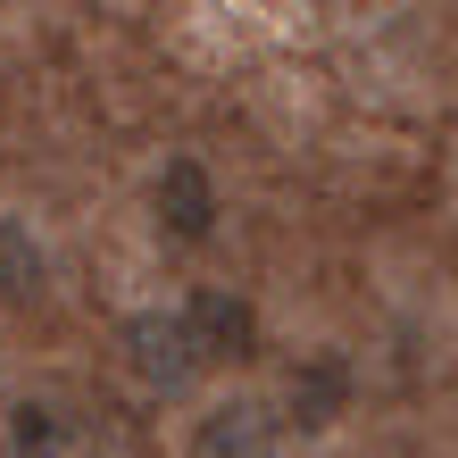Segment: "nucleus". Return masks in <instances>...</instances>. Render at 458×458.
Here are the masks:
<instances>
[{
	"instance_id": "nucleus-1",
	"label": "nucleus",
	"mask_w": 458,
	"mask_h": 458,
	"mask_svg": "<svg viewBox=\"0 0 458 458\" xmlns=\"http://www.w3.org/2000/svg\"><path fill=\"white\" fill-rule=\"evenodd\" d=\"M125 359H133V375H142L150 392H192L200 367H208L192 326H183V309H142L125 326Z\"/></svg>"
},
{
	"instance_id": "nucleus-2",
	"label": "nucleus",
	"mask_w": 458,
	"mask_h": 458,
	"mask_svg": "<svg viewBox=\"0 0 458 458\" xmlns=\"http://www.w3.org/2000/svg\"><path fill=\"white\" fill-rule=\"evenodd\" d=\"M158 233L167 242H208L217 233V183H208L200 158H167V175H158Z\"/></svg>"
},
{
	"instance_id": "nucleus-3",
	"label": "nucleus",
	"mask_w": 458,
	"mask_h": 458,
	"mask_svg": "<svg viewBox=\"0 0 458 458\" xmlns=\"http://www.w3.org/2000/svg\"><path fill=\"white\" fill-rule=\"evenodd\" d=\"M183 326H192V342H200V359L217 367V359H242L250 350V334H259V317L233 301V292H192L183 301Z\"/></svg>"
},
{
	"instance_id": "nucleus-4",
	"label": "nucleus",
	"mask_w": 458,
	"mask_h": 458,
	"mask_svg": "<svg viewBox=\"0 0 458 458\" xmlns=\"http://www.w3.org/2000/svg\"><path fill=\"white\" fill-rule=\"evenodd\" d=\"M342 392H350V367H342V359H309V367H292L284 409H292L301 434H326V425L342 417Z\"/></svg>"
},
{
	"instance_id": "nucleus-5",
	"label": "nucleus",
	"mask_w": 458,
	"mask_h": 458,
	"mask_svg": "<svg viewBox=\"0 0 458 458\" xmlns=\"http://www.w3.org/2000/svg\"><path fill=\"white\" fill-rule=\"evenodd\" d=\"M192 458H276V425H267L259 409H217V417H200V442Z\"/></svg>"
},
{
	"instance_id": "nucleus-6",
	"label": "nucleus",
	"mask_w": 458,
	"mask_h": 458,
	"mask_svg": "<svg viewBox=\"0 0 458 458\" xmlns=\"http://www.w3.org/2000/svg\"><path fill=\"white\" fill-rule=\"evenodd\" d=\"M42 292V250L17 217H0V301H34Z\"/></svg>"
},
{
	"instance_id": "nucleus-7",
	"label": "nucleus",
	"mask_w": 458,
	"mask_h": 458,
	"mask_svg": "<svg viewBox=\"0 0 458 458\" xmlns=\"http://www.w3.org/2000/svg\"><path fill=\"white\" fill-rule=\"evenodd\" d=\"M17 458H59V417L34 409V400L17 409Z\"/></svg>"
}]
</instances>
